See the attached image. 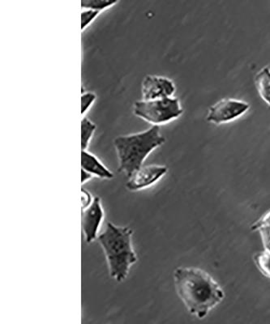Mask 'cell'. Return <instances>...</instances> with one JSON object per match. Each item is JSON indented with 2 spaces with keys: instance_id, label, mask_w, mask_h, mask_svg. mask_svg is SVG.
<instances>
[{
  "instance_id": "cell-1",
  "label": "cell",
  "mask_w": 270,
  "mask_h": 324,
  "mask_svg": "<svg viewBox=\"0 0 270 324\" xmlns=\"http://www.w3.org/2000/svg\"><path fill=\"white\" fill-rule=\"evenodd\" d=\"M174 286L188 312L204 318L220 304L225 294L222 287L206 272L194 267H178L174 272Z\"/></svg>"
},
{
  "instance_id": "cell-2",
  "label": "cell",
  "mask_w": 270,
  "mask_h": 324,
  "mask_svg": "<svg viewBox=\"0 0 270 324\" xmlns=\"http://www.w3.org/2000/svg\"><path fill=\"white\" fill-rule=\"evenodd\" d=\"M132 235L133 230L130 227L118 226L108 222L104 231L98 237L110 277L117 282L125 280L132 265L137 261L132 244Z\"/></svg>"
},
{
  "instance_id": "cell-3",
  "label": "cell",
  "mask_w": 270,
  "mask_h": 324,
  "mask_svg": "<svg viewBox=\"0 0 270 324\" xmlns=\"http://www.w3.org/2000/svg\"><path fill=\"white\" fill-rule=\"evenodd\" d=\"M165 142L166 138L161 134L159 126H152L133 134L117 136L114 140V146L118 157V172L129 178Z\"/></svg>"
},
{
  "instance_id": "cell-4",
  "label": "cell",
  "mask_w": 270,
  "mask_h": 324,
  "mask_svg": "<svg viewBox=\"0 0 270 324\" xmlns=\"http://www.w3.org/2000/svg\"><path fill=\"white\" fill-rule=\"evenodd\" d=\"M184 113L179 100L174 96L157 100L137 101L133 106L135 116L152 126H161L177 119Z\"/></svg>"
},
{
  "instance_id": "cell-5",
  "label": "cell",
  "mask_w": 270,
  "mask_h": 324,
  "mask_svg": "<svg viewBox=\"0 0 270 324\" xmlns=\"http://www.w3.org/2000/svg\"><path fill=\"white\" fill-rule=\"evenodd\" d=\"M250 106L247 102L226 98L210 106L207 113V122L220 125L231 122L248 112Z\"/></svg>"
},
{
  "instance_id": "cell-6",
  "label": "cell",
  "mask_w": 270,
  "mask_h": 324,
  "mask_svg": "<svg viewBox=\"0 0 270 324\" xmlns=\"http://www.w3.org/2000/svg\"><path fill=\"white\" fill-rule=\"evenodd\" d=\"M168 172L166 166L148 165L143 166L128 178L126 188L132 192L144 190L155 184Z\"/></svg>"
},
{
  "instance_id": "cell-7",
  "label": "cell",
  "mask_w": 270,
  "mask_h": 324,
  "mask_svg": "<svg viewBox=\"0 0 270 324\" xmlns=\"http://www.w3.org/2000/svg\"><path fill=\"white\" fill-rule=\"evenodd\" d=\"M104 210L102 201L98 196H95L92 204L82 209L81 222L84 239L87 243H91L98 239V233L104 219Z\"/></svg>"
},
{
  "instance_id": "cell-8",
  "label": "cell",
  "mask_w": 270,
  "mask_h": 324,
  "mask_svg": "<svg viewBox=\"0 0 270 324\" xmlns=\"http://www.w3.org/2000/svg\"><path fill=\"white\" fill-rule=\"evenodd\" d=\"M176 87L173 80L161 76H145L141 84L142 100L150 101L174 96Z\"/></svg>"
},
{
  "instance_id": "cell-9",
  "label": "cell",
  "mask_w": 270,
  "mask_h": 324,
  "mask_svg": "<svg viewBox=\"0 0 270 324\" xmlns=\"http://www.w3.org/2000/svg\"><path fill=\"white\" fill-rule=\"evenodd\" d=\"M81 167L82 170L92 174L94 178L107 180L114 178V174L95 155L88 150H82Z\"/></svg>"
},
{
  "instance_id": "cell-10",
  "label": "cell",
  "mask_w": 270,
  "mask_h": 324,
  "mask_svg": "<svg viewBox=\"0 0 270 324\" xmlns=\"http://www.w3.org/2000/svg\"><path fill=\"white\" fill-rule=\"evenodd\" d=\"M256 90L260 98L270 107V69L268 67L260 69L255 77Z\"/></svg>"
},
{
  "instance_id": "cell-11",
  "label": "cell",
  "mask_w": 270,
  "mask_h": 324,
  "mask_svg": "<svg viewBox=\"0 0 270 324\" xmlns=\"http://www.w3.org/2000/svg\"><path fill=\"white\" fill-rule=\"evenodd\" d=\"M97 126L86 116H83L81 122V147L82 150H87L90 142L96 132Z\"/></svg>"
},
{
  "instance_id": "cell-12",
  "label": "cell",
  "mask_w": 270,
  "mask_h": 324,
  "mask_svg": "<svg viewBox=\"0 0 270 324\" xmlns=\"http://www.w3.org/2000/svg\"><path fill=\"white\" fill-rule=\"evenodd\" d=\"M119 0H81L82 9L103 12L114 6Z\"/></svg>"
},
{
  "instance_id": "cell-13",
  "label": "cell",
  "mask_w": 270,
  "mask_h": 324,
  "mask_svg": "<svg viewBox=\"0 0 270 324\" xmlns=\"http://www.w3.org/2000/svg\"><path fill=\"white\" fill-rule=\"evenodd\" d=\"M254 260L259 270L264 276L270 278V251L264 250V252L256 254Z\"/></svg>"
},
{
  "instance_id": "cell-14",
  "label": "cell",
  "mask_w": 270,
  "mask_h": 324,
  "mask_svg": "<svg viewBox=\"0 0 270 324\" xmlns=\"http://www.w3.org/2000/svg\"><path fill=\"white\" fill-rule=\"evenodd\" d=\"M97 95L92 91L83 90L81 95V114L82 116H85L87 112L89 111L94 102H96Z\"/></svg>"
},
{
  "instance_id": "cell-15",
  "label": "cell",
  "mask_w": 270,
  "mask_h": 324,
  "mask_svg": "<svg viewBox=\"0 0 270 324\" xmlns=\"http://www.w3.org/2000/svg\"><path fill=\"white\" fill-rule=\"evenodd\" d=\"M100 13L98 11L83 9V12H81V30L84 31L90 26Z\"/></svg>"
},
{
  "instance_id": "cell-16",
  "label": "cell",
  "mask_w": 270,
  "mask_h": 324,
  "mask_svg": "<svg viewBox=\"0 0 270 324\" xmlns=\"http://www.w3.org/2000/svg\"><path fill=\"white\" fill-rule=\"evenodd\" d=\"M257 231L260 233V236L262 239V243L264 245L265 250L270 251V226L264 225L260 227Z\"/></svg>"
},
{
  "instance_id": "cell-17",
  "label": "cell",
  "mask_w": 270,
  "mask_h": 324,
  "mask_svg": "<svg viewBox=\"0 0 270 324\" xmlns=\"http://www.w3.org/2000/svg\"><path fill=\"white\" fill-rule=\"evenodd\" d=\"M264 225L270 226V210L268 211L266 213H264V216H262L261 218L259 219L257 221L252 224V226H251V230L252 231H256L260 227L264 226Z\"/></svg>"
},
{
  "instance_id": "cell-18",
  "label": "cell",
  "mask_w": 270,
  "mask_h": 324,
  "mask_svg": "<svg viewBox=\"0 0 270 324\" xmlns=\"http://www.w3.org/2000/svg\"><path fill=\"white\" fill-rule=\"evenodd\" d=\"M94 198V196L90 194L89 191L82 189V197H81V200H82V209H84V208H86L87 207L89 206L90 204H92Z\"/></svg>"
},
{
  "instance_id": "cell-19",
  "label": "cell",
  "mask_w": 270,
  "mask_h": 324,
  "mask_svg": "<svg viewBox=\"0 0 270 324\" xmlns=\"http://www.w3.org/2000/svg\"><path fill=\"white\" fill-rule=\"evenodd\" d=\"M94 178V177L93 176L92 174H90L89 173L87 172L85 170H81V185L82 186Z\"/></svg>"
}]
</instances>
